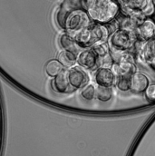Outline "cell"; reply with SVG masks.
I'll list each match as a JSON object with an SVG mask.
<instances>
[{
  "label": "cell",
  "instance_id": "6da1fadb",
  "mask_svg": "<svg viewBox=\"0 0 155 156\" xmlns=\"http://www.w3.org/2000/svg\"><path fill=\"white\" fill-rule=\"evenodd\" d=\"M86 12L93 22L108 25L119 16L121 5L116 0H87Z\"/></svg>",
  "mask_w": 155,
  "mask_h": 156
},
{
  "label": "cell",
  "instance_id": "7a4b0ae2",
  "mask_svg": "<svg viewBox=\"0 0 155 156\" xmlns=\"http://www.w3.org/2000/svg\"><path fill=\"white\" fill-rule=\"evenodd\" d=\"M110 35V31L105 25L92 22L88 27L76 33L74 37L80 48L87 49L98 43L107 42Z\"/></svg>",
  "mask_w": 155,
  "mask_h": 156
},
{
  "label": "cell",
  "instance_id": "3957f363",
  "mask_svg": "<svg viewBox=\"0 0 155 156\" xmlns=\"http://www.w3.org/2000/svg\"><path fill=\"white\" fill-rule=\"evenodd\" d=\"M136 41L137 37L134 31L118 28L110 35L107 42L110 49L121 52H131L134 50Z\"/></svg>",
  "mask_w": 155,
  "mask_h": 156
},
{
  "label": "cell",
  "instance_id": "277c9868",
  "mask_svg": "<svg viewBox=\"0 0 155 156\" xmlns=\"http://www.w3.org/2000/svg\"><path fill=\"white\" fill-rule=\"evenodd\" d=\"M92 19L90 18L86 10H74L67 13L64 31L74 36L76 33L79 32L83 28L88 27L92 23Z\"/></svg>",
  "mask_w": 155,
  "mask_h": 156
},
{
  "label": "cell",
  "instance_id": "5b68a950",
  "mask_svg": "<svg viewBox=\"0 0 155 156\" xmlns=\"http://www.w3.org/2000/svg\"><path fill=\"white\" fill-rule=\"evenodd\" d=\"M111 68L115 74L116 77L122 76H131L132 74L137 72V68L134 64L133 55L130 52H125L123 54L122 60L117 64H114Z\"/></svg>",
  "mask_w": 155,
  "mask_h": 156
},
{
  "label": "cell",
  "instance_id": "8992f818",
  "mask_svg": "<svg viewBox=\"0 0 155 156\" xmlns=\"http://www.w3.org/2000/svg\"><path fill=\"white\" fill-rule=\"evenodd\" d=\"M68 82L71 87L75 90L82 89L89 83V76L81 66H73L66 70Z\"/></svg>",
  "mask_w": 155,
  "mask_h": 156
},
{
  "label": "cell",
  "instance_id": "52a82bcc",
  "mask_svg": "<svg viewBox=\"0 0 155 156\" xmlns=\"http://www.w3.org/2000/svg\"><path fill=\"white\" fill-rule=\"evenodd\" d=\"M77 64L83 69L95 71L100 67V59L91 48L83 49L77 55Z\"/></svg>",
  "mask_w": 155,
  "mask_h": 156
},
{
  "label": "cell",
  "instance_id": "ba28073f",
  "mask_svg": "<svg viewBox=\"0 0 155 156\" xmlns=\"http://www.w3.org/2000/svg\"><path fill=\"white\" fill-rule=\"evenodd\" d=\"M94 82L98 86L113 87L116 83V76L111 67L100 66L94 72Z\"/></svg>",
  "mask_w": 155,
  "mask_h": 156
},
{
  "label": "cell",
  "instance_id": "9c48e42d",
  "mask_svg": "<svg viewBox=\"0 0 155 156\" xmlns=\"http://www.w3.org/2000/svg\"><path fill=\"white\" fill-rule=\"evenodd\" d=\"M137 39L142 42H148L155 37V22L153 19L145 18L134 30Z\"/></svg>",
  "mask_w": 155,
  "mask_h": 156
},
{
  "label": "cell",
  "instance_id": "30bf717a",
  "mask_svg": "<svg viewBox=\"0 0 155 156\" xmlns=\"http://www.w3.org/2000/svg\"><path fill=\"white\" fill-rule=\"evenodd\" d=\"M130 81V91L135 94H144V92L151 83L149 77L142 72H135L134 74H132L131 76Z\"/></svg>",
  "mask_w": 155,
  "mask_h": 156
},
{
  "label": "cell",
  "instance_id": "8fae6325",
  "mask_svg": "<svg viewBox=\"0 0 155 156\" xmlns=\"http://www.w3.org/2000/svg\"><path fill=\"white\" fill-rule=\"evenodd\" d=\"M151 4V0H130L125 5L121 6V11L125 14L141 13L144 15V12Z\"/></svg>",
  "mask_w": 155,
  "mask_h": 156
},
{
  "label": "cell",
  "instance_id": "7c38bea8",
  "mask_svg": "<svg viewBox=\"0 0 155 156\" xmlns=\"http://www.w3.org/2000/svg\"><path fill=\"white\" fill-rule=\"evenodd\" d=\"M139 55L143 61L155 68V37L143 44Z\"/></svg>",
  "mask_w": 155,
  "mask_h": 156
},
{
  "label": "cell",
  "instance_id": "4fadbf2b",
  "mask_svg": "<svg viewBox=\"0 0 155 156\" xmlns=\"http://www.w3.org/2000/svg\"><path fill=\"white\" fill-rule=\"evenodd\" d=\"M52 87L55 91H56L59 94H69L75 89H73L68 82L66 70H64L61 74H59L57 76L53 79L52 82Z\"/></svg>",
  "mask_w": 155,
  "mask_h": 156
},
{
  "label": "cell",
  "instance_id": "5bb4252c",
  "mask_svg": "<svg viewBox=\"0 0 155 156\" xmlns=\"http://www.w3.org/2000/svg\"><path fill=\"white\" fill-rule=\"evenodd\" d=\"M59 44L60 46L63 48V50H66V51H70L76 55H78L81 51L82 48H80V46L77 44L76 39L74 37V36L65 32L64 34H62L59 37Z\"/></svg>",
  "mask_w": 155,
  "mask_h": 156
},
{
  "label": "cell",
  "instance_id": "9a60e30c",
  "mask_svg": "<svg viewBox=\"0 0 155 156\" xmlns=\"http://www.w3.org/2000/svg\"><path fill=\"white\" fill-rule=\"evenodd\" d=\"M57 60L61 63V65L65 68H71L77 64V55L66 51V50H62L57 56Z\"/></svg>",
  "mask_w": 155,
  "mask_h": 156
},
{
  "label": "cell",
  "instance_id": "2e32d148",
  "mask_svg": "<svg viewBox=\"0 0 155 156\" xmlns=\"http://www.w3.org/2000/svg\"><path fill=\"white\" fill-rule=\"evenodd\" d=\"M44 70L49 77L55 78L65 70V67L61 65V63L57 59H52L46 63Z\"/></svg>",
  "mask_w": 155,
  "mask_h": 156
},
{
  "label": "cell",
  "instance_id": "e0dca14e",
  "mask_svg": "<svg viewBox=\"0 0 155 156\" xmlns=\"http://www.w3.org/2000/svg\"><path fill=\"white\" fill-rule=\"evenodd\" d=\"M87 0H63L60 7L70 12L74 10H86Z\"/></svg>",
  "mask_w": 155,
  "mask_h": 156
},
{
  "label": "cell",
  "instance_id": "ac0fdd59",
  "mask_svg": "<svg viewBox=\"0 0 155 156\" xmlns=\"http://www.w3.org/2000/svg\"><path fill=\"white\" fill-rule=\"evenodd\" d=\"M114 96V92L112 87L97 86L96 88V98L102 103L109 102Z\"/></svg>",
  "mask_w": 155,
  "mask_h": 156
},
{
  "label": "cell",
  "instance_id": "d6986e66",
  "mask_svg": "<svg viewBox=\"0 0 155 156\" xmlns=\"http://www.w3.org/2000/svg\"><path fill=\"white\" fill-rule=\"evenodd\" d=\"M91 49L94 52V54L99 57V59L104 58L110 55V46L108 42H101L91 47Z\"/></svg>",
  "mask_w": 155,
  "mask_h": 156
},
{
  "label": "cell",
  "instance_id": "ffe728a7",
  "mask_svg": "<svg viewBox=\"0 0 155 156\" xmlns=\"http://www.w3.org/2000/svg\"><path fill=\"white\" fill-rule=\"evenodd\" d=\"M81 96L86 101H93L96 97V87L93 83H88L82 88Z\"/></svg>",
  "mask_w": 155,
  "mask_h": 156
},
{
  "label": "cell",
  "instance_id": "44dd1931",
  "mask_svg": "<svg viewBox=\"0 0 155 156\" xmlns=\"http://www.w3.org/2000/svg\"><path fill=\"white\" fill-rule=\"evenodd\" d=\"M131 76H117L115 86L118 90L122 92H127L130 91V86H131Z\"/></svg>",
  "mask_w": 155,
  "mask_h": 156
},
{
  "label": "cell",
  "instance_id": "7402d4cb",
  "mask_svg": "<svg viewBox=\"0 0 155 156\" xmlns=\"http://www.w3.org/2000/svg\"><path fill=\"white\" fill-rule=\"evenodd\" d=\"M145 97L148 101L154 102L155 101V83H150L146 91L144 92Z\"/></svg>",
  "mask_w": 155,
  "mask_h": 156
},
{
  "label": "cell",
  "instance_id": "603a6c76",
  "mask_svg": "<svg viewBox=\"0 0 155 156\" xmlns=\"http://www.w3.org/2000/svg\"><path fill=\"white\" fill-rule=\"evenodd\" d=\"M117 2H118V4L121 5V6H123V5H125L130 0H116Z\"/></svg>",
  "mask_w": 155,
  "mask_h": 156
},
{
  "label": "cell",
  "instance_id": "cb8c5ba5",
  "mask_svg": "<svg viewBox=\"0 0 155 156\" xmlns=\"http://www.w3.org/2000/svg\"><path fill=\"white\" fill-rule=\"evenodd\" d=\"M152 1V3H153V6L155 7V0H151Z\"/></svg>",
  "mask_w": 155,
  "mask_h": 156
},
{
  "label": "cell",
  "instance_id": "d4e9b609",
  "mask_svg": "<svg viewBox=\"0 0 155 156\" xmlns=\"http://www.w3.org/2000/svg\"><path fill=\"white\" fill-rule=\"evenodd\" d=\"M153 21L155 22V13H154V15H153Z\"/></svg>",
  "mask_w": 155,
  "mask_h": 156
},
{
  "label": "cell",
  "instance_id": "484cf974",
  "mask_svg": "<svg viewBox=\"0 0 155 156\" xmlns=\"http://www.w3.org/2000/svg\"><path fill=\"white\" fill-rule=\"evenodd\" d=\"M154 69H155V68H154Z\"/></svg>",
  "mask_w": 155,
  "mask_h": 156
}]
</instances>
